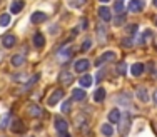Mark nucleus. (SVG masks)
Listing matches in <instances>:
<instances>
[{"instance_id": "nucleus-27", "label": "nucleus", "mask_w": 157, "mask_h": 137, "mask_svg": "<svg viewBox=\"0 0 157 137\" xmlns=\"http://www.w3.org/2000/svg\"><path fill=\"white\" fill-rule=\"evenodd\" d=\"M104 27H105V25H99V29H97V34H99L100 40H104V34H107V32H104Z\"/></svg>"}, {"instance_id": "nucleus-31", "label": "nucleus", "mask_w": 157, "mask_h": 137, "mask_svg": "<svg viewBox=\"0 0 157 137\" xmlns=\"http://www.w3.org/2000/svg\"><path fill=\"white\" fill-rule=\"evenodd\" d=\"M80 29H82V30L87 29V18H80Z\"/></svg>"}, {"instance_id": "nucleus-37", "label": "nucleus", "mask_w": 157, "mask_h": 137, "mask_svg": "<svg viewBox=\"0 0 157 137\" xmlns=\"http://www.w3.org/2000/svg\"><path fill=\"white\" fill-rule=\"evenodd\" d=\"M154 5H155V7H157V0H154Z\"/></svg>"}, {"instance_id": "nucleus-19", "label": "nucleus", "mask_w": 157, "mask_h": 137, "mask_svg": "<svg viewBox=\"0 0 157 137\" xmlns=\"http://www.w3.org/2000/svg\"><path fill=\"white\" fill-rule=\"evenodd\" d=\"M104 99H105V90L104 89H97L94 92V101L95 102H102Z\"/></svg>"}, {"instance_id": "nucleus-3", "label": "nucleus", "mask_w": 157, "mask_h": 137, "mask_svg": "<svg viewBox=\"0 0 157 137\" xmlns=\"http://www.w3.org/2000/svg\"><path fill=\"white\" fill-rule=\"evenodd\" d=\"M127 9H129V12H134V13L142 12V9H144V0H130Z\"/></svg>"}, {"instance_id": "nucleus-29", "label": "nucleus", "mask_w": 157, "mask_h": 137, "mask_svg": "<svg viewBox=\"0 0 157 137\" xmlns=\"http://www.w3.org/2000/svg\"><path fill=\"white\" fill-rule=\"evenodd\" d=\"M70 55H72V50H70V49H67V50H62L60 57H65V59H69Z\"/></svg>"}, {"instance_id": "nucleus-6", "label": "nucleus", "mask_w": 157, "mask_h": 137, "mask_svg": "<svg viewBox=\"0 0 157 137\" xmlns=\"http://www.w3.org/2000/svg\"><path fill=\"white\" fill-rule=\"evenodd\" d=\"M63 97V90H60V89H57V90L52 92V95L48 97V105H55L60 99Z\"/></svg>"}, {"instance_id": "nucleus-30", "label": "nucleus", "mask_w": 157, "mask_h": 137, "mask_svg": "<svg viewBox=\"0 0 157 137\" xmlns=\"http://www.w3.org/2000/svg\"><path fill=\"white\" fill-rule=\"evenodd\" d=\"M117 74L124 75V74H125V64H121V65H119V67H117Z\"/></svg>"}, {"instance_id": "nucleus-18", "label": "nucleus", "mask_w": 157, "mask_h": 137, "mask_svg": "<svg viewBox=\"0 0 157 137\" xmlns=\"http://www.w3.org/2000/svg\"><path fill=\"white\" fill-rule=\"evenodd\" d=\"M78 82H80L82 87H90L92 82H94V79H92V75H84V77L78 79Z\"/></svg>"}, {"instance_id": "nucleus-7", "label": "nucleus", "mask_w": 157, "mask_h": 137, "mask_svg": "<svg viewBox=\"0 0 157 137\" xmlns=\"http://www.w3.org/2000/svg\"><path fill=\"white\" fill-rule=\"evenodd\" d=\"M15 42L17 40L12 34H7V35L2 37V44H3V47H7V49H12V47L15 45Z\"/></svg>"}, {"instance_id": "nucleus-36", "label": "nucleus", "mask_w": 157, "mask_h": 137, "mask_svg": "<svg viewBox=\"0 0 157 137\" xmlns=\"http://www.w3.org/2000/svg\"><path fill=\"white\" fill-rule=\"evenodd\" d=\"M100 2H102V3H107V2H110V0H100Z\"/></svg>"}, {"instance_id": "nucleus-28", "label": "nucleus", "mask_w": 157, "mask_h": 137, "mask_svg": "<svg viewBox=\"0 0 157 137\" xmlns=\"http://www.w3.org/2000/svg\"><path fill=\"white\" fill-rule=\"evenodd\" d=\"M60 109H62V112H69L70 110V102H63Z\"/></svg>"}, {"instance_id": "nucleus-20", "label": "nucleus", "mask_w": 157, "mask_h": 137, "mask_svg": "<svg viewBox=\"0 0 157 137\" xmlns=\"http://www.w3.org/2000/svg\"><path fill=\"white\" fill-rule=\"evenodd\" d=\"M72 74L70 72H63V74H60V82L62 84H65V86H69V84H72Z\"/></svg>"}, {"instance_id": "nucleus-2", "label": "nucleus", "mask_w": 157, "mask_h": 137, "mask_svg": "<svg viewBox=\"0 0 157 137\" xmlns=\"http://www.w3.org/2000/svg\"><path fill=\"white\" fill-rule=\"evenodd\" d=\"M54 127L57 132H60V134H63V132H67V129H69V124H67L65 119H60V117H55L54 120Z\"/></svg>"}, {"instance_id": "nucleus-33", "label": "nucleus", "mask_w": 157, "mask_h": 137, "mask_svg": "<svg viewBox=\"0 0 157 137\" xmlns=\"http://www.w3.org/2000/svg\"><path fill=\"white\" fill-rule=\"evenodd\" d=\"M136 30H137V25H130V27H127V32H129V34H134Z\"/></svg>"}, {"instance_id": "nucleus-5", "label": "nucleus", "mask_w": 157, "mask_h": 137, "mask_svg": "<svg viewBox=\"0 0 157 137\" xmlns=\"http://www.w3.org/2000/svg\"><path fill=\"white\" fill-rule=\"evenodd\" d=\"M121 117H122L121 110H119V109H112L109 112V116H107V119H109L110 124H119V122H121Z\"/></svg>"}, {"instance_id": "nucleus-32", "label": "nucleus", "mask_w": 157, "mask_h": 137, "mask_svg": "<svg viewBox=\"0 0 157 137\" xmlns=\"http://www.w3.org/2000/svg\"><path fill=\"white\" fill-rule=\"evenodd\" d=\"M13 80H17V82H24L25 75H13Z\"/></svg>"}, {"instance_id": "nucleus-22", "label": "nucleus", "mask_w": 157, "mask_h": 137, "mask_svg": "<svg viewBox=\"0 0 157 137\" xmlns=\"http://www.w3.org/2000/svg\"><path fill=\"white\" fill-rule=\"evenodd\" d=\"M9 24H10V15H9V13L0 15V27H7Z\"/></svg>"}, {"instance_id": "nucleus-17", "label": "nucleus", "mask_w": 157, "mask_h": 137, "mask_svg": "<svg viewBox=\"0 0 157 137\" xmlns=\"http://www.w3.org/2000/svg\"><path fill=\"white\" fill-rule=\"evenodd\" d=\"M137 97H139V101H140V102H147V101H149V94H147V90H145L144 87H139V89H137Z\"/></svg>"}, {"instance_id": "nucleus-8", "label": "nucleus", "mask_w": 157, "mask_h": 137, "mask_svg": "<svg viewBox=\"0 0 157 137\" xmlns=\"http://www.w3.org/2000/svg\"><path fill=\"white\" fill-rule=\"evenodd\" d=\"M24 0H13L12 3H10V12L12 13H20L22 9H24Z\"/></svg>"}, {"instance_id": "nucleus-1", "label": "nucleus", "mask_w": 157, "mask_h": 137, "mask_svg": "<svg viewBox=\"0 0 157 137\" xmlns=\"http://www.w3.org/2000/svg\"><path fill=\"white\" fill-rule=\"evenodd\" d=\"M89 67H90V62H89L87 59H80V60H77L75 64H74V69H75L77 74H82V72H85V70H89Z\"/></svg>"}, {"instance_id": "nucleus-34", "label": "nucleus", "mask_w": 157, "mask_h": 137, "mask_svg": "<svg viewBox=\"0 0 157 137\" xmlns=\"http://www.w3.org/2000/svg\"><path fill=\"white\" fill-rule=\"evenodd\" d=\"M134 44V40H130L129 37H127V40H124V45H132Z\"/></svg>"}, {"instance_id": "nucleus-9", "label": "nucleus", "mask_w": 157, "mask_h": 137, "mask_svg": "<svg viewBox=\"0 0 157 137\" xmlns=\"http://www.w3.org/2000/svg\"><path fill=\"white\" fill-rule=\"evenodd\" d=\"M97 12H99V17L102 18L104 22H109L110 18H112V13H110V9H107V7H100L99 10H97Z\"/></svg>"}, {"instance_id": "nucleus-4", "label": "nucleus", "mask_w": 157, "mask_h": 137, "mask_svg": "<svg viewBox=\"0 0 157 137\" xmlns=\"http://www.w3.org/2000/svg\"><path fill=\"white\" fill-rule=\"evenodd\" d=\"M114 59H115V52L109 50V52H105V54H102V55H100L99 59H97V60H95V65H102L104 62H105V64H107V62L114 60Z\"/></svg>"}, {"instance_id": "nucleus-12", "label": "nucleus", "mask_w": 157, "mask_h": 137, "mask_svg": "<svg viewBox=\"0 0 157 137\" xmlns=\"http://www.w3.org/2000/svg\"><path fill=\"white\" fill-rule=\"evenodd\" d=\"M33 45H35L37 49H42V47L45 45V39H44L42 34H35V35H33Z\"/></svg>"}, {"instance_id": "nucleus-10", "label": "nucleus", "mask_w": 157, "mask_h": 137, "mask_svg": "<svg viewBox=\"0 0 157 137\" xmlns=\"http://www.w3.org/2000/svg\"><path fill=\"white\" fill-rule=\"evenodd\" d=\"M24 62H25V55L24 54H17V55H13V57L10 59V64H12L13 67H20V65H24Z\"/></svg>"}, {"instance_id": "nucleus-26", "label": "nucleus", "mask_w": 157, "mask_h": 137, "mask_svg": "<svg viewBox=\"0 0 157 137\" xmlns=\"http://www.w3.org/2000/svg\"><path fill=\"white\" fill-rule=\"evenodd\" d=\"M90 45H92V40H90V39H87V40L84 42V45H82V50H84V52H87L89 49H90Z\"/></svg>"}, {"instance_id": "nucleus-16", "label": "nucleus", "mask_w": 157, "mask_h": 137, "mask_svg": "<svg viewBox=\"0 0 157 137\" xmlns=\"http://www.w3.org/2000/svg\"><path fill=\"white\" fill-rule=\"evenodd\" d=\"M100 132H102V135H105V137H112V134H114V127H112L110 122L109 124H104L102 127H100Z\"/></svg>"}, {"instance_id": "nucleus-14", "label": "nucleus", "mask_w": 157, "mask_h": 137, "mask_svg": "<svg viewBox=\"0 0 157 137\" xmlns=\"http://www.w3.org/2000/svg\"><path fill=\"white\" fill-rule=\"evenodd\" d=\"M72 99L74 101H84L85 99V90L84 89H74L72 90Z\"/></svg>"}, {"instance_id": "nucleus-23", "label": "nucleus", "mask_w": 157, "mask_h": 137, "mask_svg": "<svg viewBox=\"0 0 157 137\" xmlns=\"http://www.w3.org/2000/svg\"><path fill=\"white\" fill-rule=\"evenodd\" d=\"M85 3V0H69V5L74 7V9H78V7H82Z\"/></svg>"}, {"instance_id": "nucleus-24", "label": "nucleus", "mask_w": 157, "mask_h": 137, "mask_svg": "<svg viewBox=\"0 0 157 137\" xmlns=\"http://www.w3.org/2000/svg\"><path fill=\"white\" fill-rule=\"evenodd\" d=\"M121 120H122V129H121V132H122V134H127V127H129V117H124V119L121 117Z\"/></svg>"}, {"instance_id": "nucleus-25", "label": "nucleus", "mask_w": 157, "mask_h": 137, "mask_svg": "<svg viewBox=\"0 0 157 137\" xmlns=\"http://www.w3.org/2000/svg\"><path fill=\"white\" fill-rule=\"evenodd\" d=\"M115 10H117V13L124 12V0H117L115 2Z\"/></svg>"}, {"instance_id": "nucleus-15", "label": "nucleus", "mask_w": 157, "mask_h": 137, "mask_svg": "<svg viewBox=\"0 0 157 137\" xmlns=\"http://www.w3.org/2000/svg\"><path fill=\"white\" fill-rule=\"evenodd\" d=\"M12 132H17V134L24 132V124H22L20 119H13L12 120Z\"/></svg>"}, {"instance_id": "nucleus-13", "label": "nucleus", "mask_w": 157, "mask_h": 137, "mask_svg": "<svg viewBox=\"0 0 157 137\" xmlns=\"http://www.w3.org/2000/svg\"><path fill=\"white\" fill-rule=\"evenodd\" d=\"M142 72H144V64H132V67H130V74L136 77L142 75Z\"/></svg>"}, {"instance_id": "nucleus-35", "label": "nucleus", "mask_w": 157, "mask_h": 137, "mask_svg": "<svg viewBox=\"0 0 157 137\" xmlns=\"http://www.w3.org/2000/svg\"><path fill=\"white\" fill-rule=\"evenodd\" d=\"M154 101H155V104H157V90L154 92Z\"/></svg>"}, {"instance_id": "nucleus-21", "label": "nucleus", "mask_w": 157, "mask_h": 137, "mask_svg": "<svg viewBox=\"0 0 157 137\" xmlns=\"http://www.w3.org/2000/svg\"><path fill=\"white\" fill-rule=\"evenodd\" d=\"M29 114H30L32 117H40V116H42V109H40L39 105H30Z\"/></svg>"}, {"instance_id": "nucleus-11", "label": "nucleus", "mask_w": 157, "mask_h": 137, "mask_svg": "<svg viewBox=\"0 0 157 137\" xmlns=\"http://www.w3.org/2000/svg\"><path fill=\"white\" fill-rule=\"evenodd\" d=\"M30 20L33 22V24H40V22H45V20H47V13H44V12H35V13H32Z\"/></svg>"}]
</instances>
